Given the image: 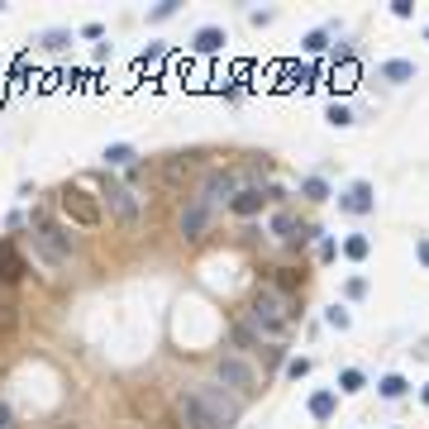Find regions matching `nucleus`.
<instances>
[{"mask_svg": "<svg viewBox=\"0 0 429 429\" xmlns=\"http://www.w3.org/2000/svg\"><path fill=\"white\" fill-rule=\"evenodd\" d=\"M243 324L253 329L258 343H267V348L282 343V339L291 334V324H296V296H286V291H277V286H262V291L253 296Z\"/></svg>", "mask_w": 429, "mask_h": 429, "instance_id": "f257e3e1", "label": "nucleus"}, {"mask_svg": "<svg viewBox=\"0 0 429 429\" xmlns=\"http://www.w3.org/2000/svg\"><path fill=\"white\" fill-rule=\"evenodd\" d=\"M29 243H34V258H38L43 267H53V272L72 267L77 243H72V234H67L62 224H53V214H48V210L29 214Z\"/></svg>", "mask_w": 429, "mask_h": 429, "instance_id": "f03ea898", "label": "nucleus"}, {"mask_svg": "<svg viewBox=\"0 0 429 429\" xmlns=\"http://www.w3.org/2000/svg\"><path fill=\"white\" fill-rule=\"evenodd\" d=\"M191 396L201 401V410L210 415L214 429H234L238 425V415H243V396H234L224 382H196Z\"/></svg>", "mask_w": 429, "mask_h": 429, "instance_id": "7ed1b4c3", "label": "nucleus"}, {"mask_svg": "<svg viewBox=\"0 0 429 429\" xmlns=\"http://www.w3.org/2000/svg\"><path fill=\"white\" fill-rule=\"evenodd\" d=\"M214 382H224L234 396H258V387H262V377H258V367L248 363V358H238V353H224L219 358V367H214Z\"/></svg>", "mask_w": 429, "mask_h": 429, "instance_id": "20e7f679", "label": "nucleus"}, {"mask_svg": "<svg viewBox=\"0 0 429 429\" xmlns=\"http://www.w3.org/2000/svg\"><path fill=\"white\" fill-rule=\"evenodd\" d=\"M210 219H214V206L206 196H191L186 210L177 214V229H182L186 238H206V234H210Z\"/></svg>", "mask_w": 429, "mask_h": 429, "instance_id": "39448f33", "label": "nucleus"}, {"mask_svg": "<svg viewBox=\"0 0 429 429\" xmlns=\"http://www.w3.org/2000/svg\"><path fill=\"white\" fill-rule=\"evenodd\" d=\"M282 196H286L282 186H262V182H258V186H243V191L234 196V206H229V210L238 214V219H253V214H262V206H267V201H282Z\"/></svg>", "mask_w": 429, "mask_h": 429, "instance_id": "423d86ee", "label": "nucleus"}, {"mask_svg": "<svg viewBox=\"0 0 429 429\" xmlns=\"http://www.w3.org/2000/svg\"><path fill=\"white\" fill-rule=\"evenodd\" d=\"M243 177H248V172H210L206 186H201V196H206L210 206H234V196L243 191Z\"/></svg>", "mask_w": 429, "mask_h": 429, "instance_id": "0eeeda50", "label": "nucleus"}, {"mask_svg": "<svg viewBox=\"0 0 429 429\" xmlns=\"http://www.w3.org/2000/svg\"><path fill=\"white\" fill-rule=\"evenodd\" d=\"M106 210L119 219V224H138V214H143V206H138V196H134V186H119V182H110L106 186Z\"/></svg>", "mask_w": 429, "mask_h": 429, "instance_id": "6e6552de", "label": "nucleus"}, {"mask_svg": "<svg viewBox=\"0 0 429 429\" xmlns=\"http://www.w3.org/2000/svg\"><path fill=\"white\" fill-rule=\"evenodd\" d=\"M58 206H62V214H67V219H77V224H96V219H101V206H96L82 186H62Z\"/></svg>", "mask_w": 429, "mask_h": 429, "instance_id": "1a4fd4ad", "label": "nucleus"}, {"mask_svg": "<svg viewBox=\"0 0 429 429\" xmlns=\"http://www.w3.org/2000/svg\"><path fill=\"white\" fill-rule=\"evenodd\" d=\"M172 420H177V429H214L210 415L201 410V401H196L191 391H182V396L172 401Z\"/></svg>", "mask_w": 429, "mask_h": 429, "instance_id": "9d476101", "label": "nucleus"}, {"mask_svg": "<svg viewBox=\"0 0 429 429\" xmlns=\"http://www.w3.org/2000/svg\"><path fill=\"white\" fill-rule=\"evenodd\" d=\"M24 272H29V262H24L19 243H14V238H0V282H5V286H14Z\"/></svg>", "mask_w": 429, "mask_h": 429, "instance_id": "9b49d317", "label": "nucleus"}, {"mask_svg": "<svg viewBox=\"0 0 429 429\" xmlns=\"http://www.w3.org/2000/svg\"><path fill=\"white\" fill-rule=\"evenodd\" d=\"M339 210H343V214H372V210H377L372 186H367V182H353V186L339 196Z\"/></svg>", "mask_w": 429, "mask_h": 429, "instance_id": "f8f14e48", "label": "nucleus"}, {"mask_svg": "<svg viewBox=\"0 0 429 429\" xmlns=\"http://www.w3.org/2000/svg\"><path fill=\"white\" fill-rule=\"evenodd\" d=\"M334 86H339V91H353V86H358V62H353L348 48L334 58Z\"/></svg>", "mask_w": 429, "mask_h": 429, "instance_id": "ddd939ff", "label": "nucleus"}, {"mask_svg": "<svg viewBox=\"0 0 429 429\" xmlns=\"http://www.w3.org/2000/svg\"><path fill=\"white\" fill-rule=\"evenodd\" d=\"M377 77H382V82H396V86H401V82H415V62L391 58V62H382V67H377Z\"/></svg>", "mask_w": 429, "mask_h": 429, "instance_id": "4468645a", "label": "nucleus"}, {"mask_svg": "<svg viewBox=\"0 0 429 429\" xmlns=\"http://www.w3.org/2000/svg\"><path fill=\"white\" fill-rule=\"evenodd\" d=\"M19 329V301L10 291H0V339H10Z\"/></svg>", "mask_w": 429, "mask_h": 429, "instance_id": "2eb2a0df", "label": "nucleus"}, {"mask_svg": "<svg viewBox=\"0 0 429 429\" xmlns=\"http://www.w3.org/2000/svg\"><path fill=\"white\" fill-rule=\"evenodd\" d=\"M191 48H196V53H206V58H210V53H219V48H224V29H214V24H206V29H196V38H191Z\"/></svg>", "mask_w": 429, "mask_h": 429, "instance_id": "dca6fc26", "label": "nucleus"}, {"mask_svg": "<svg viewBox=\"0 0 429 429\" xmlns=\"http://www.w3.org/2000/svg\"><path fill=\"white\" fill-rule=\"evenodd\" d=\"M406 387H410V382H406L401 372H387V377L377 382V391H382L387 401H401V396H406Z\"/></svg>", "mask_w": 429, "mask_h": 429, "instance_id": "f3484780", "label": "nucleus"}, {"mask_svg": "<svg viewBox=\"0 0 429 429\" xmlns=\"http://www.w3.org/2000/svg\"><path fill=\"white\" fill-rule=\"evenodd\" d=\"M334 406H339V396H334V391H315V396H310V415H315V420H329V415H334Z\"/></svg>", "mask_w": 429, "mask_h": 429, "instance_id": "a211bd4d", "label": "nucleus"}, {"mask_svg": "<svg viewBox=\"0 0 429 429\" xmlns=\"http://www.w3.org/2000/svg\"><path fill=\"white\" fill-rule=\"evenodd\" d=\"M367 253H372V243H367L363 234H348V238H343V258H348V262H363Z\"/></svg>", "mask_w": 429, "mask_h": 429, "instance_id": "6ab92c4d", "label": "nucleus"}, {"mask_svg": "<svg viewBox=\"0 0 429 429\" xmlns=\"http://www.w3.org/2000/svg\"><path fill=\"white\" fill-rule=\"evenodd\" d=\"M301 282H306V277H301L296 267H277V277H272V286H277V291H286V296H296V286H301Z\"/></svg>", "mask_w": 429, "mask_h": 429, "instance_id": "aec40b11", "label": "nucleus"}, {"mask_svg": "<svg viewBox=\"0 0 429 429\" xmlns=\"http://www.w3.org/2000/svg\"><path fill=\"white\" fill-rule=\"evenodd\" d=\"M191 167H196V158H167V167H162V182H182Z\"/></svg>", "mask_w": 429, "mask_h": 429, "instance_id": "412c9836", "label": "nucleus"}, {"mask_svg": "<svg viewBox=\"0 0 429 429\" xmlns=\"http://www.w3.org/2000/svg\"><path fill=\"white\" fill-rule=\"evenodd\" d=\"M301 196H306V201H329V182H324V177H306V182H301Z\"/></svg>", "mask_w": 429, "mask_h": 429, "instance_id": "4be33fe9", "label": "nucleus"}, {"mask_svg": "<svg viewBox=\"0 0 429 429\" xmlns=\"http://www.w3.org/2000/svg\"><path fill=\"white\" fill-rule=\"evenodd\" d=\"M363 387H367V377H363L358 367H343V372H339V391H363Z\"/></svg>", "mask_w": 429, "mask_h": 429, "instance_id": "5701e85b", "label": "nucleus"}, {"mask_svg": "<svg viewBox=\"0 0 429 429\" xmlns=\"http://www.w3.org/2000/svg\"><path fill=\"white\" fill-rule=\"evenodd\" d=\"M106 162L110 167H129L134 162V148L129 143H114V148H106Z\"/></svg>", "mask_w": 429, "mask_h": 429, "instance_id": "b1692460", "label": "nucleus"}, {"mask_svg": "<svg viewBox=\"0 0 429 429\" xmlns=\"http://www.w3.org/2000/svg\"><path fill=\"white\" fill-rule=\"evenodd\" d=\"M301 48H306V53H324V48H329V34H324V29H310Z\"/></svg>", "mask_w": 429, "mask_h": 429, "instance_id": "393cba45", "label": "nucleus"}, {"mask_svg": "<svg viewBox=\"0 0 429 429\" xmlns=\"http://www.w3.org/2000/svg\"><path fill=\"white\" fill-rule=\"evenodd\" d=\"M38 43H43V48H67V43H72V34H67V29H48Z\"/></svg>", "mask_w": 429, "mask_h": 429, "instance_id": "a878e982", "label": "nucleus"}, {"mask_svg": "<svg viewBox=\"0 0 429 429\" xmlns=\"http://www.w3.org/2000/svg\"><path fill=\"white\" fill-rule=\"evenodd\" d=\"M286 377H291V382L310 377V358H286Z\"/></svg>", "mask_w": 429, "mask_h": 429, "instance_id": "bb28decb", "label": "nucleus"}, {"mask_svg": "<svg viewBox=\"0 0 429 429\" xmlns=\"http://www.w3.org/2000/svg\"><path fill=\"white\" fill-rule=\"evenodd\" d=\"M343 296H348V301L367 296V277H348V282H343Z\"/></svg>", "mask_w": 429, "mask_h": 429, "instance_id": "cd10ccee", "label": "nucleus"}, {"mask_svg": "<svg viewBox=\"0 0 429 429\" xmlns=\"http://www.w3.org/2000/svg\"><path fill=\"white\" fill-rule=\"evenodd\" d=\"M324 320H329V329H348V310H343V306H329Z\"/></svg>", "mask_w": 429, "mask_h": 429, "instance_id": "c85d7f7f", "label": "nucleus"}, {"mask_svg": "<svg viewBox=\"0 0 429 429\" xmlns=\"http://www.w3.org/2000/svg\"><path fill=\"white\" fill-rule=\"evenodd\" d=\"M329 124H339V129H343V124H353L348 106H329Z\"/></svg>", "mask_w": 429, "mask_h": 429, "instance_id": "c756f323", "label": "nucleus"}, {"mask_svg": "<svg viewBox=\"0 0 429 429\" xmlns=\"http://www.w3.org/2000/svg\"><path fill=\"white\" fill-rule=\"evenodd\" d=\"M391 14H396V19H410L415 5H410V0H391Z\"/></svg>", "mask_w": 429, "mask_h": 429, "instance_id": "7c9ffc66", "label": "nucleus"}, {"mask_svg": "<svg viewBox=\"0 0 429 429\" xmlns=\"http://www.w3.org/2000/svg\"><path fill=\"white\" fill-rule=\"evenodd\" d=\"M138 62H143V67H148V72H158V62H162V48H148V53H143V58H138Z\"/></svg>", "mask_w": 429, "mask_h": 429, "instance_id": "2f4dec72", "label": "nucleus"}, {"mask_svg": "<svg viewBox=\"0 0 429 429\" xmlns=\"http://www.w3.org/2000/svg\"><path fill=\"white\" fill-rule=\"evenodd\" d=\"M167 14H177V0H162V5H158L148 19H167Z\"/></svg>", "mask_w": 429, "mask_h": 429, "instance_id": "473e14b6", "label": "nucleus"}, {"mask_svg": "<svg viewBox=\"0 0 429 429\" xmlns=\"http://www.w3.org/2000/svg\"><path fill=\"white\" fill-rule=\"evenodd\" d=\"M334 253H339V243H334V238H320V262H329Z\"/></svg>", "mask_w": 429, "mask_h": 429, "instance_id": "72a5a7b5", "label": "nucleus"}, {"mask_svg": "<svg viewBox=\"0 0 429 429\" xmlns=\"http://www.w3.org/2000/svg\"><path fill=\"white\" fill-rule=\"evenodd\" d=\"M0 429H14V410H10L5 401H0Z\"/></svg>", "mask_w": 429, "mask_h": 429, "instance_id": "f704fd0d", "label": "nucleus"}, {"mask_svg": "<svg viewBox=\"0 0 429 429\" xmlns=\"http://www.w3.org/2000/svg\"><path fill=\"white\" fill-rule=\"evenodd\" d=\"M420 262L429 267V238H420Z\"/></svg>", "mask_w": 429, "mask_h": 429, "instance_id": "c9c22d12", "label": "nucleus"}, {"mask_svg": "<svg viewBox=\"0 0 429 429\" xmlns=\"http://www.w3.org/2000/svg\"><path fill=\"white\" fill-rule=\"evenodd\" d=\"M420 401H425V406H429V382H425V391H420Z\"/></svg>", "mask_w": 429, "mask_h": 429, "instance_id": "e433bc0d", "label": "nucleus"}, {"mask_svg": "<svg viewBox=\"0 0 429 429\" xmlns=\"http://www.w3.org/2000/svg\"><path fill=\"white\" fill-rule=\"evenodd\" d=\"M425 38H429V29H425Z\"/></svg>", "mask_w": 429, "mask_h": 429, "instance_id": "4c0bfd02", "label": "nucleus"}, {"mask_svg": "<svg viewBox=\"0 0 429 429\" xmlns=\"http://www.w3.org/2000/svg\"><path fill=\"white\" fill-rule=\"evenodd\" d=\"M129 429H138V425H129Z\"/></svg>", "mask_w": 429, "mask_h": 429, "instance_id": "58836bf2", "label": "nucleus"}, {"mask_svg": "<svg viewBox=\"0 0 429 429\" xmlns=\"http://www.w3.org/2000/svg\"><path fill=\"white\" fill-rule=\"evenodd\" d=\"M0 10H5V5H0Z\"/></svg>", "mask_w": 429, "mask_h": 429, "instance_id": "ea45409f", "label": "nucleus"}]
</instances>
